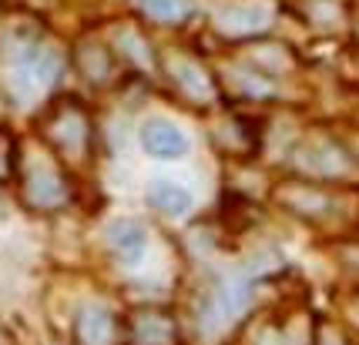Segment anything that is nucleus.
<instances>
[{
    "label": "nucleus",
    "mask_w": 359,
    "mask_h": 345,
    "mask_svg": "<svg viewBox=\"0 0 359 345\" xmlns=\"http://www.w3.org/2000/svg\"><path fill=\"white\" fill-rule=\"evenodd\" d=\"M37 131L47 141V148L57 151L61 161L74 164V168L91 161L94 121H91V111L81 104V97L74 94L54 97L44 108V114L37 118Z\"/></svg>",
    "instance_id": "nucleus-1"
},
{
    "label": "nucleus",
    "mask_w": 359,
    "mask_h": 345,
    "mask_svg": "<svg viewBox=\"0 0 359 345\" xmlns=\"http://www.w3.org/2000/svg\"><path fill=\"white\" fill-rule=\"evenodd\" d=\"M272 198L296 218L309 221V225H336L343 218V198L339 191L316 181V178H289L279 181Z\"/></svg>",
    "instance_id": "nucleus-2"
},
{
    "label": "nucleus",
    "mask_w": 359,
    "mask_h": 345,
    "mask_svg": "<svg viewBox=\"0 0 359 345\" xmlns=\"http://www.w3.org/2000/svg\"><path fill=\"white\" fill-rule=\"evenodd\" d=\"M14 174H17V191H20V202L27 204L31 211H57L67 204L71 198V185H67V174L50 161H14Z\"/></svg>",
    "instance_id": "nucleus-3"
},
{
    "label": "nucleus",
    "mask_w": 359,
    "mask_h": 345,
    "mask_svg": "<svg viewBox=\"0 0 359 345\" xmlns=\"http://www.w3.org/2000/svg\"><path fill=\"white\" fill-rule=\"evenodd\" d=\"M292 164L316 181H346L359 168L353 151L329 134H309L306 141H299V148L292 151Z\"/></svg>",
    "instance_id": "nucleus-4"
},
{
    "label": "nucleus",
    "mask_w": 359,
    "mask_h": 345,
    "mask_svg": "<svg viewBox=\"0 0 359 345\" xmlns=\"http://www.w3.org/2000/svg\"><path fill=\"white\" fill-rule=\"evenodd\" d=\"M64 67V57L50 48L47 41L34 37L17 44L14 57H11V84L20 97L41 94V87H50Z\"/></svg>",
    "instance_id": "nucleus-5"
},
{
    "label": "nucleus",
    "mask_w": 359,
    "mask_h": 345,
    "mask_svg": "<svg viewBox=\"0 0 359 345\" xmlns=\"http://www.w3.org/2000/svg\"><path fill=\"white\" fill-rule=\"evenodd\" d=\"M252 298H255V285H252L249 279H238V275L222 279V282L208 292V298H205V309L198 312V325H202L205 332L222 329L225 322H232L235 315H242L249 309Z\"/></svg>",
    "instance_id": "nucleus-6"
},
{
    "label": "nucleus",
    "mask_w": 359,
    "mask_h": 345,
    "mask_svg": "<svg viewBox=\"0 0 359 345\" xmlns=\"http://www.w3.org/2000/svg\"><path fill=\"white\" fill-rule=\"evenodd\" d=\"M165 71H168L172 87L185 97V101L212 104V101L219 97V80L212 78L208 67H205L198 57H191V54H175V57H168V61H165Z\"/></svg>",
    "instance_id": "nucleus-7"
},
{
    "label": "nucleus",
    "mask_w": 359,
    "mask_h": 345,
    "mask_svg": "<svg viewBox=\"0 0 359 345\" xmlns=\"http://www.w3.org/2000/svg\"><path fill=\"white\" fill-rule=\"evenodd\" d=\"M131 345H178V322L165 309H138L128 318Z\"/></svg>",
    "instance_id": "nucleus-8"
},
{
    "label": "nucleus",
    "mask_w": 359,
    "mask_h": 345,
    "mask_svg": "<svg viewBox=\"0 0 359 345\" xmlns=\"http://www.w3.org/2000/svg\"><path fill=\"white\" fill-rule=\"evenodd\" d=\"M74 71L94 87H111L118 80V54L101 41H81L74 48Z\"/></svg>",
    "instance_id": "nucleus-9"
},
{
    "label": "nucleus",
    "mask_w": 359,
    "mask_h": 345,
    "mask_svg": "<svg viewBox=\"0 0 359 345\" xmlns=\"http://www.w3.org/2000/svg\"><path fill=\"white\" fill-rule=\"evenodd\" d=\"M141 148L151 157L172 161V157H185L188 138H185V131L178 125H172L168 118H148L141 125Z\"/></svg>",
    "instance_id": "nucleus-10"
},
{
    "label": "nucleus",
    "mask_w": 359,
    "mask_h": 345,
    "mask_svg": "<svg viewBox=\"0 0 359 345\" xmlns=\"http://www.w3.org/2000/svg\"><path fill=\"white\" fill-rule=\"evenodd\" d=\"M118 329L121 325H118L114 312L101 309V305H88L74 318V345H114Z\"/></svg>",
    "instance_id": "nucleus-11"
},
{
    "label": "nucleus",
    "mask_w": 359,
    "mask_h": 345,
    "mask_svg": "<svg viewBox=\"0 0 359 345\" xmlns=\"http://www.w3.org/2000/svg\"><path fill=\"white\" fill-rule=\"evenodd\" d=\"M229 91L242 101H269L276 94V78L262 71L255 61L238 64L232 74H229Z\"/></svg>",
    "instance_id": "nucleus-12"
},
{
    "label": "nucleus",
    "mask_w": 359,
    "mask_h": 345,
    "mask_svg": "<svg viewBox=\"0 0 359 345\" xmlns=\"http://www.w3.org/2000/svg\"><path fill=\"white\" fill-rule=\"evenodd\" d=\"M108 245L118 258L125 262H138L144 248H148V228L138 218H121L108 228Z\"/></svg>",
    "instance_id": "nucleus-13"
},
{
    "label": "nucleus",
    "mask_w": 359,
    "mask_h": 345,
    "mask_svg": "<svg viewBox=\"0 0 359 345\" xmlns=\"http://www.w3.org/2000/svg\"><path fill=\"white\" fill-rule=\"evenodd\" d=\"M148 198H151V204H155L161 215H168V218H182V215L191 211V204H195V195H191L185 185H175L168 178L155 181L151 191H148Z\"/></svg>",
    "instance_id": "nucleus-14"
},
{
    "label": "nucleus",
    "mask_w": 359,
    "mask_h": 345,
    "mask_svg": "<svg viewBox=\"0 0 359 345\" xmlns=\"http://www.w3.org/2000/svg\"><path fill=\"white\" fill-rule=\"evenodd\" d=\"M141 14L148 17V20H155V24H185L188 17H191V0H138Z\"/></svg>",
    "instance_id": "nucleus-15"
},
{
    "label": "nucleus",
    "mask_w": 359,
    "mask_h": 345,
    "mask_svg": "<svg viewBox=\"0 0 359 345\" xmlns=\"http://www.w3.org/2000/svg\"><path fill=\"white\" fill-rule=\"evenodd\" d=\"M266 24L269 20L259 7H238V3H232V7L222 10V27L229 34H238V37H249V34L262 31Z\"/></svg>",
    "instance_id": "nucleus-16"
},
{
    "label": "nucleus",
    "mask_w": 359,
    "mask_h": 345,
    "mask_svg": "<svg viewBox=\"0 0 359 345\" xmlns=\"http://www.w3.org/2000/svg\"><path fill=\"white\" fill-rule=\"evenodd\" d=\"M252 345H292V329L279 318H266L252 325Z\"/></svg>",
    "instance_id": "nucleus-17"
},
{
    "label": "nucleus",
    "mask_w": 359,
    "mask_h": 345,
    "mask_svg": "<svg viewBox=\"0 0 359 345\" xmlns=\"http://www.w3.org/2000/svg\"><path fill=\"white\" fill-rule=\"evenodd\" d=\"M118 48H121V57H138L141 67H148V64H155V57H151V44L144 48V37H141L138 31H121V37H118Z\"/></svg>",
    "instance_id": "nucleus-18"
},
{
    "label": "nucleus",
    "mask_w": 359,
    "mask_h": 345,
    "mask_svg": "<svg viewBox=\"0 0 359 345\" xmlns=\"http://www.w3.org/2000/svg\"><path fill=\"white\" fill-rule=\"evenodd\" d=\"M0 345H14V335L4 329V325H0Z\"/></svg>",
    "instance_id": "nucleus-19"
}]
</instances>
